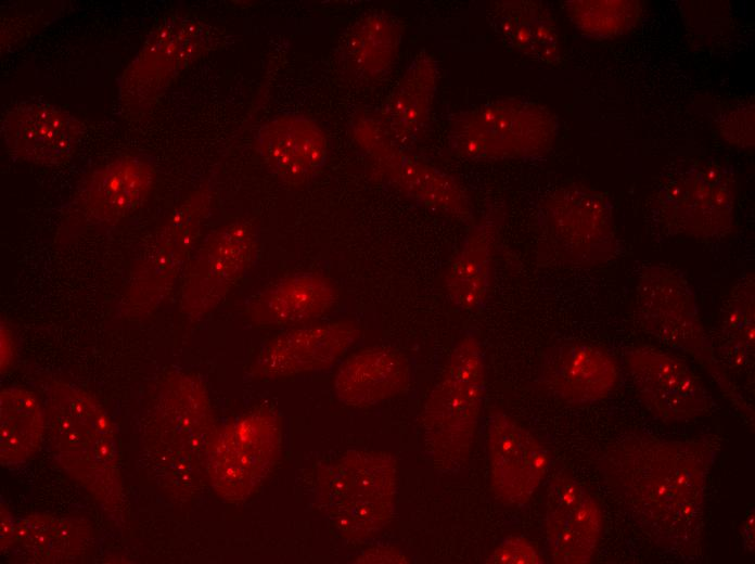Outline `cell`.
<instances>
[{
  "mask_svg": "<svg viewBox=\"0 0 755 564\" xmlns=\"http://www.w3.org/2000/svg\"><path fill=\"white\" fill-rule=\"evenodd\" d=\"M356 563H408L407 557L398 550L375 548L364 551Z\"/></svg>",
  "mask_w": 755,
  "mask_h": 564,
  "instance_id": "35",
  "label": "cell"
},
{
  "mask_svg": "<svg viewBox=\"0 0 755 564\" xmlns=\"http://www.w3.org/2000/svg\"><path fill=\"white\" fill-rule=\"evenodd\" d=\"M437 84V62L431 54L420 53L407 67L379 117L396 143L407 148L424 134Z\"/></svg>",
  "mask_w": 755,
  "mask_h": 564,
  "instance_id": "26",
  "label": "cell"
},
{
  "mask_svg": "<svg viewBox=\"0 0 755 564\" xmlns=\"http://www.w3.org/2000/svg\"><path fill=\"white\" fill-rule=\"evenodd\" d=\"M213 28L185 14L164 18L123 72L118 82L124 107L149 105L188 65L213 46Z\"/></svg>",
  "mask_w": 755,
  "mask_h": 564,
  "instance_id": "13",
  "label": "cell"
},
{
  "mask_svg": "<svg viewBox=\"0 0 755 564\" xmlns=\"http://www.w3.org/2000/svg\"><path fill=\"white\" fill-rule=\"evenodd\" d=\"M634 308L645 332L693 357L724 392L734 395L705 331L695 292L679 270L665 265L645 266L637 282Z\"/></svg>",
  "mask_w": 755,
  "mask_h": 564,
  "instance_id": "8",
  "label": "cell"
},
{
  "mask_svg": "<svg viewBox=\"0 0 755 564\" xmlns=\"http://www.w3.org/2000/svg\"><path fill=\"white\" fill-rule=\"evenodd\" d=\"M46 416L55 458L98 500L119 499L115 428L89 393L63 382L48 387Z\"/></svg>",
  "mask_w": 755,
  "mask_h": 564,
  "instance_id": "3",
  "label": "cell"
},
{
  "mask_svg": "<svg viewBox=\"0 0 755 564\" xmlns=\"http://www.w3.org/2000/svg\"><path fill=\"white\" fill-rule=\"evenodd\" d=\"M572 23L585 35L610 38L630 31L642 16L635 0H574L565 2Z\"/></svg>",
  "mask_w": 755,
  "mask_h": 564,
  "instance_id": "32",
  "label": "cell"
},
{
  "mask_svg": "<svg viewBox=\"0 0 755 564\" xmlns=\"http://www.w3.org/2000/svg\"><path fill=\"white\" fill-rule=\"evenodd\" d=\"M337 299V289L330 278L316 271H298L252 297L247 316L260 326L296 325L324 316Z\"/></svg>",
  "mask_w": 755,
  "mask_h": 564,
  "instance_id": "23",
  "label": "cell"
},
{
  "mask_svg": "<svg viewBox=\"0 0 755 564\" xmlns=\"http://www.w3.org/2000/svg\"><path fill=\"white\" fill-rule=\"evenodd\" d=\"M0 402L1 461L23 462L40 446L46 412L33 392L20 387L3 389Z\"/></svg>",
  "mask_w": 755,
  "mask_h": 564,
  "instance_id": "29",
  "label": "cell"
},
{
  "mask_svg": "<svg viewBox=\"0 0 755 564\" xmlns=\"http://www.w3.org/2000/svg\"><path fill=\"white\" fill-rule=\"evenodd\" d=\"M255 149L282 182L300 187L324 166L329 143L323 129L312 119L284 114L259 128Z\"/></svg>",
  "mask_w": 755,
  "mask_h": 564,
  "instance_id": "22",
  "label": "cell"
},
{
  "mask_svg": "<svg viewBox=\"0 0 755 564\" xmlns=\"http://www.w3.org/2000/svg\"><path fill=\"white\" fill-rule=\"evenodd\" d=\"M411 369L399 350L373 346L349 355L333 382L336 398L346 406L367 408L401 394L409 385Z\"/></svg>",
  "mask_w": 755,
  "mask_h": 564,
  "instance_id": "24",
  "label": "cell"
},
{
  "mask_svg": "<svg viewBox=\"0 0 755 564\" xmlns=\"http://www.w3.org/2000/svg\"><path fill=\"white\" fill-rule=\"evenodd\" d=\"M603 531V514L597 499L567 475L549 484L545 520L550 562L586 564L594 557Z\"/></svg>",
  "mask_w": 755,
  "mask_h": 564,
  "instance_id": "16",
  "label": "cell"
},
{
  "mask_svg": "<svg viewBox=\"0 0 755 564\" xmlns=\"http://www.w3.org/2000/svg\"><path fill=\"white\" fill-rule=\"evenodd\" d=\"M735 183L728 169L712 161H691L660 185L655 210L674 233L714 239L732 227Z\"/></svg>",
  "mask_w": 755,
  "mask_h": 564,
  "instance_id": "9",
  "label": "cell"
},
{
  "mask_svg": "<svg viewBox=\"0 0 755 564\" xmlns=\"http://www.w3.org/2000/svg\"><path fill=\"white\" fill-rule=\"evenodd\" d=\"M486 357L472 331L455 343L421 415L424 446L439 473L457 472L470 456L486 393Z\"/></svg>",
  "mask_w": 755,
  "mask_h": 564,
  "instance_id": "2",
  "label": "cell"
},
{
  "mask_svg": "<svg viewBox=\"0 0 755 564\" xmlns=\"http://www.w3.org/2000/svg\"><path fill=\"white\" fill-rule=\"evenodd\" d=\"M401 27L383 12L362 16L346 40V57L354 70L366 78H380L393 66L401 41Z\"/></svg>",
  "mask_w": 755,
  "mask_h": 564,
  "instance_id": "28",
  "label": "cell"
},
{
  "mask_svg": "<svg viewBox=\"0 0 755 564\" xmlns=\"http://www.w3.org/2000/svg\"><path fill=\"white\" fill-rule=\"evenodd\" d=\"M87 539L82 523L37 515L16 524L12 546L17 543L31 562L52 563L69 560L85 548Z\"/></svg>",
  "mask_w": 755,
  "mask_h": 564,
  "instance_id": "31",
  "label": "cell"
},
{
  "mask_svg": "<svg viewBox=\"0 0 755 564\" xmlns=\"http://www.w3.org/2000/svg\"><path fill=\"white\" fill-rule=\"evenodd\" d=\"M539 217L549 243L566 261L588 267L612 257L613 213L602 193L583 185L559 188L543 198Z\"/></svg>",
  "mask_w": 755,
  "mask_h": 564,
  "instance_id": "14",
  "label": "cell"
},
{
  "mask_svg": "<svg viewBox=\"0 0 755 564\" xmlns=\"http://www.w3.org/2000/svg\"><path fill=\"white\" fill-rule=\"evenodd\" d=\"M15 347L13 342L12 331L7 324H1V370L8 368L14 362Z\"/></svg>",
  "mask_w": 755,
  "mask_h": 564,
  "instance_id": "36",
  "label": "cell"
},
{
  "mask_svg": "<svg viewBox=\"0 0 755 564\" xmlns=\"http://www.w3.org/2000/svg\"><path fill=\"white\" fill-rule=\"evenodd\" d=\"M151 427L161 447L152 450L156 466L178 490H195L200 466L216 432L204 383L194 374L172 372L157 387Z\"/></svg>",
  "mask_w": 755,
  "mask_h": 564,
  "instance_id": "5",
  "label": "cell"
},
{
  "mask_svg": "<svg viewBox=\"0 0 755 564\" xmlns=\"http://www.w3.org/2000/svg\"><path fill=\"white\" fill-rule=\"evenodd\" d=\"M1 544L2 548H8L9 546H12L14 536H15V527L13 524V521L11 518V515L9 514L8 511H5L3 508L1 510Z\"/></svg>",
  "mask_w": 755,
  "mask_h": 564,
  "instance_id": "37",
  "label": "cell"
},
{
  "mask_svg": "<svg viewBox=\"0 0 755 564\" xmlns=\"http://www.w3.org/2000/svg\"><path fill=\"white\" fill-rule=\"evenodd\" d=\"M624 366L645 408L663 422L706 414L713 399L701 379L679 358L651 346L624 355Z\"/></svg>",
  "mask_w": 755,
  "mask_h": 564,
  "instance_id": "15",
  "label": "cell"
},
{
  "mask_svg": "<svg viewBox=\"0 0 755 564\" xmlns=\"http://www.w3.org/2000/svg\"><path fill=\"white\" fill-rule=\"evenodd\" d=\"M353 134L380 176L393 188L425 208L463 221L472 219L473 205L463 185L396 143L379 117H357Z\"/></svg>",
  "mask_w": 755,
  "mask_h": 564,
  "instance_id": "10",
  "label": "cell"
},
{
  "mask_svg": "<svg viewBox=\"0 0 755 564\" xmlns=\"http://www.w3.org/2000/svg\"><path fill=\"white\" fill-rule=\"evenodd\" d=\"M280 444L279 419L267 407L251 410L216 431L205 458L213 488L225 499H245L276 464Z\"/></svg>",
  "mask_w": 755,
  "mask_h": 564,
  "instance_id": "11",
  "label": "cell"
},
{
  "mask_svg": "<svg viewBox=\"0 0 755 564\" xmlns=\"http://www.w3.org/2000/svg\"><path fill=\"white\" fill-rule=\"evenodd\" d=\"M714 453L707 445L627 436L600 456L604 483L655 544L690 554L701 539Z\"/></svg>",
  "mask_w": 755,
  "mask_h": 564,
  "instance_id": "1",
  "label": "cell"
},
{
  "mask_svg": "<svg viewBox=\"0 0 755 564\" xmlns=\"http://www.w3.org/2000/svg\"><path fill=\"white\" fill-rule=\"evenodd\" d=\"M720 136L730 144L751 148L754 144V103L741 102L726 112L719 121Z\"/></svg>",
  "mask_w": 755,
  "mask_h": 564,
  "instance_id": "33",
  "label": "cell"
},
{
  "mask_svg": "<svg viewBox=\"0 0 755 564\" xmlns=\"http://www.w3.org/2000/svg\"><path fill=\"white\" fill-rule=\"evenodd\" d=\"M486 439L495 496L511 505L526 504L548 471V451L527 428L503 412L489 416Z\"/></svg>",
  "mask_w": 755,
  "mask_h": 564,
  "instance_id": "18",
  "label": "cell"
},
{
  "mask_svg": "<svg viewBox=\"0 0 755 564\" xmlns=\"http://www.w3.org/2000/svg\"><path fill=\"white\" fill-rule=\"evenodd\" d=\"M260 247L258 229L235 218L214 229L193 252L182 277L179 306L197 320L214 311L253 267Z\"/></svg>",
  "mask_w": 755,
  "mask_h": 564,
  "instance_id": "12",
  "label": "cell"
},
{
  "mask_svg": "<svg viewBox=\"0 0 755 564\" xmlns=\"http://www.w3.org/2000/svg\"><path fill=\"white\" fill-rule=\"evenodd\" d=\"M84 124L69 112L42 100H29L9 110L1 121L8 153L35 165L57 166L77 151Z\"/></svg>",
  "mask_w": 755,
  "mask_h": 564,
  "instance_id": "19",
  "label": "cell"
},
{
  "mask_svg": "<svg viewBox=\"0 0 755 564\" xmlns=\"http://www.w3.org/2000/svg\"><path fill=\"white\" fill-rule=\"evenodd\" d=\"M488 564H541L537 549L524 537L508 536L484 560Z\"/></svg>",
  "mask_w": 755,
  "mask_h": 564,
  "instance_id": "34",
  "label": "cell"
},
{
  "mask_svg": "<svg viewBox=\"0 0 755 564\" xmlns=\"http://www.w3.org/2000/svg\"><path fill=\"white\" fill-rule=\"evenodd\" d=\"M318 482L322 509L346 539L371 538L394 516L397 462L391 453L348 451L324 466Z\"/></svg>",
  "mask_w": 755,
  "mask_h": 564,
  "instance_id": "4",
  "label": "cell"
},
{
  "mask_svg": "<svg viewBox=\"0 0 755 564\" xmlns=\"http://www.w3.org/2000/svg\"><path fill=\"white\" fill-rule=\"evenodd\" d=\"M212 198L213 188L204 183L187 195L156 230L130 273L120 303L124 317L142 319L168 299L194 252Z\"/></svg>",
  "mask_w": 755,
  "mask_h": 564,
  "instance_id": "7",
  "label": "cell"
},
{
  "mask_svg": "<svg viewBox=\"0 0 755 564\" xmlns=\"http://www.w3.org/2000/svg\"><path fill=\"white\" fill-rule=\"evenodd\" d=\"M155 181L151 156H120L90 175L77 194L76 205L87 225L111 227L146 202Z\"/></svg>",
  "mask_w": 755,
  "mask_h": 564,
  "instance_id": "20",
  "label": "cell"
},
{
  "mask_svg": "<svg viewBox=\"0 0 755 564\" xmlns=\"http://www.w3.org/2000/svg\"><path fill=\"white\" fill-rule=\"evenodd\" d=\"M618 369L602 347L566 342L549 347L541 360L540 381L558 399L585 406L606 398L615 388Z\"/></svg>",
  "mask_w": 755,
  "mask_h": 564,
  "instance_id": "21",
  "label": "cell"
},
{
  "mask_svg": "<svg viewBox=\"0 0 755 564\" xmlns=\"http://www.w3.org/2000/svg\"><path fill=\"white\" fill-rule=\"evenodd\" d=\"M490 15L496 33L509 47L547 65L559 63L558 28L546 7L536 1H500Z\"/></svg>",
  "mask_w": 755,
  "mask_h": 564,
  "instance_id": "27",
  "label": "cell"
},
{
  "mask_svg": "<svg viewBox=\"0 0 755 564\" xmlns=\"http://www.w3.org/2000/svg\"><path fill=\"white\" fill-rule=\"evenodd\" d=\"M754 274L741 277L720 312L719 354L729 368L742 369L754 355Z\"/></svg>",
  "mask_w": 755,
  "mask_h": 564,
  "instance_id": "30",
  "label": "cell"
},
{
  "mask_svg": "<svg viewBox=\"0 0 755 564\" xmlns=\"http://www.w3.org/2000/svg\"><path fill=\"white\" fill-rule=\"evenodd\" d=\"M553 113L534 101L496 100L456 115L448 130L450 152L469 161H504L537 156L553 144Z\"/></svg>",
  "mask_w": 755,
  "mask_h": 564,
  "instance_id": "6",
  "label": "cell"
},
{
  "mask_svg": "<svg viewBox=\"0 0 755 564\" xmlns=\"http://www.w3.org/2000/svg\"><path fill=\"white\" fill-rule=\"evenodd\" d=\"M499 232V217L486 214L461 243L445 275V289L461 311L485 307L491 286L492 257Z\"/></svg>",
  "mask_w": 755,
  "mask_h": 564,
  "instance_id": "25",
  "label": "cell"
},
{
  "mask_svg": "<svg viewBox=\"0 0 755 564\" xmlns=\"http://www.w3.org/2000/svg\"><path fill=\"white\" fill-rule=\"evenodd\" d=\"M360 333L351 320L292 328L263 347L253 374L276 380L330 368L357 343Z\"/></svg>",
  "mask_w": 755,
  "mask_h": 564,
  "instance_id": "17",
  "label": "cell"
}]
</instances>
